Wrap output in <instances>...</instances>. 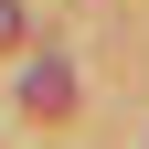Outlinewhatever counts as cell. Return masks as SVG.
<instances>
[{
  "label": "cell",
  "mask_w": 149,
  "mask_h": 149,
  "mask_svg": "<svg viewBox=\"0 0 149 149\" xmlns=\"http://www.w3.org/2000/svg\"><path fill=\"white\" fill-rule=\"evenodd\" d=\"M22 107H32V117H64V107H74V64H64V53H32V64H22Z\"/></svg>",
  "instance_id": "1"
},
{
  "label": "cell",
  "mask_w": 149,
  "mask_h": 149,
  "mask_svg": "<svg viewBox=\"0 0 149 149\" xmlns=\"http://www.w3.org/2000/svg\"><path fill=\"white\" fill-rule=\"evenodd\" d=\"M0 43H22V0H0Z\"/></svg>",
  "instance_id": "2"
}]
</instances>
